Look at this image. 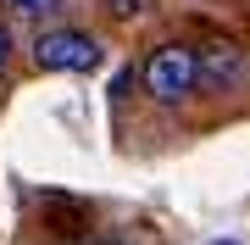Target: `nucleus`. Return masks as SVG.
<instances>
[{
  "instance_id": "nucleus-2",
  "label": "nucleus",
  "mask_w": 250,
  "mask_h": 245,
  "mask_svg": "<svg viewBox=\"0 0 250 245\" xmlns=\"http://www.w3.org/2000/svg\"><path fill=\"white\" fill-rule=\"evenodd\" d=\"M34 67L39 73H95L100 67V39L83 28H45L34 39Z\"/></svg>"
},
{
  "instance_id": "nucleus-4",
  "label": "nucleus",
  "mask_w": 250,
  "mask_h": 245,
  "mask_svg": "<svg viewBox=\"0 0 250 245\" xmlns=\"http://www.w3.org/2000/svg\"><path fill=\"white\" fill-rule=\"evenodd\" d=\"M100 11H106L111 22H139L156 11V0H100Z\"/></svg>"
},
{
  "instance_id": "nucleus-3",
  "label": "nucleus",
  "mask_w": 250,
  "mask_h": 245,
  "mask_svg": "<svg viewBox=\"0 0 250 245\" xmlns=\"http://www.w3.org/2000/svg\"><path fill=\"white\" fill-rule=\"evenodd\" d=\"M245 84V50L233 39H206L200 45V89L206 95H228Z\"/></svg>"
},
{
  "instance_id": "nucleus-6",
  "label": "nucleus",
  "mask_w": 250,
  "mask_h": 245,
  "mask_svg": "<svg viewBox=\"0 0 250 245\" xmlns=\"http://www.w3.org/2000/svg\"><path fill=\"white\" fill-rule=\"evenodd\" d=\"M6 62H11V28L0 22V67H6Z\"/></svg>"
},
{
  "instance_id": "nucleus-5",
  "label": "nucleus",
  "mask_w": 250,
  "mask_h": 245,
  "mask_svg": "<svg viewBox=\"0 0 250 245\" xmlns=\"http://www.w3.org/2000/svg\"><path fill=\"white\" fill-rule=\"evenodd\" d=\"M17 17H34V22H45V17H56V11L67 6V0H6Z\"/></svg>"
},
{
  "instance_id": "nucleus-7",
  "label": "nucleus",
  "mask_w": 250,
  "mask_h": 245,
  "mask_svg": "<svg viewBox=\"0 0 250 245\" xmlns=\"http://www.w3.org/2000/svg\"><path fill=\"white\" fill-rule=\"evenodd\" d=\"M89 245H123V240H89Z\"/></svg>"
},
{
  "instance_id": "nucleus-1",
  "label": "nucleus",
  "mask_w": 250,
  "mask_h": 245,
  "mask_svg": "<svg viewBox=\"0 0 250 245\" xmlns=\"http://www.w3.org/2000/svg\"><path fill=\"white\" fill-rule=\"evenodd\" d=\"M145 95L156 100V106H184L189 95H200V50L184 45V39H167V45H156L145 56Z\"/></svg>"
}]
</instances>
